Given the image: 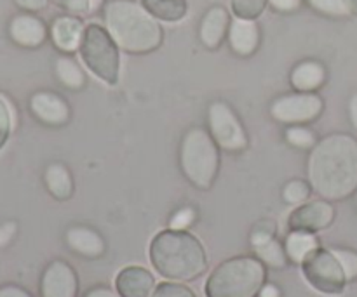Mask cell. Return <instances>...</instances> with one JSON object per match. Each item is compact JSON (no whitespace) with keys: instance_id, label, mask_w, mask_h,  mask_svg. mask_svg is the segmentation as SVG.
Listing matches in <instances>:
<instances>
[{"instance_id":"4316f807","label":"cell","mask_w":357,"mask_h":297,"mask_svg":"<svg viewBox=\"0 0 357 297\" xmlns=\"http://www.w3.org/2000/svg\"><path fill=\"white\" fill-rule=\"evenodd\" d=\"M286 139H288L289 145L296 146V148H303V150L314 148V146L317 145L314 132L310 131V129L300 127V125H296V127H289L288 131H286Z\"/></svg>"},{"instance_id":"8992f818","label":"cell","mask_w":357,"mask_h":297,"mask_svg":"<svg viewBox=\"0 0 357 297\" xmlns=\"http://www.w3.org/2000/svg\"><path fill=\"white\" fill-rule=\"evenodd\" d=\"M80 58L84 65L100 80L108 86L119 82L121 72V56H119L117 42L112 38L108 30L100 24H89L84 30L80 42Z\"/></svg>"},{"instance_id":"30bf717a","label":"cell","mask_w":357,"mask_h":297,"mask_svg":"<svg viewBox=\"0 0 357 297\" xmlns=\"http://www.w3.org/2000/svg\"><path fill=\"white\" fill-rule=\"evenodd\" d=\"M335 219V209L328 200H314L302 204L291 212L288 226L291 232L316 233L328 228Z\"/></svg>"},{"instance_id":"44dd1931","label":"cell","mask_w":357,"mask_h":297,"mask_svg":"<svg viewBox=\"0 0 357 297\" xmlns=\"http://www.w3.org/2000/svg\"><path fill=\"white\" fill-rule=\"evenodd\" d=\"M319 247L314 233L291 232L286 239V254L296 264H302Z\"/></svg>"},{"instance_id":"4dcf8cb0","label":"cell","mask_w":357,"mask_h":297,"mask_svg":"<svg viewBox=\"0 0 357 297\" xmlns=\"http://www.w3.org/2000/svg\"><path fill=\"white\" fill-rule=\"evenodd\" d=\"M150 297H195V294L190 289L185 287V285L164 282V284H160L159 287L152 292Z\"/></svg>"},{"instance_id":"e0dca14e","label":"cell","mask_w":357,"mask_h":297,"mask_svg":"<svg viewBox=\"0 0 357 297\" xmlns=\"http://www.w3.org/2000/svg\"><path fill=\"white\" fill-rule=\"evenodd\" d=\"M84 30L86 28H82V23L75 17H59L52 24V38L59 49L72 52L80 47Z\"/></svg>"},{"instance_id":"603a6c76","label":"cell","mask_w":357,"mask_h":297,"mask_svg":"<svg viewBox=\"0 0 357 297\" xmlns=\"http://www.w3.org/2000/svg\"><path fill=\"white\" fill-rule=\"evenodd\" d=\"M255 250H257L258 259L264 264H267V266L279 268L281 270V268H284L288 264L289 257L286 254V249H282V246L275 239L260 243V246L255 247Z\"/></svg>"},{"instance_id":"d4e9b609","label":"cell","mask_w":357,"mask_h":297,"mask_svg":"<svg viewBox=\"0 0 357 297\" xmlns=\"http://www.w3.org/2000/svg\"><path fill=\"white\" fill-rule=\"evenodd\" d=\"M267 0H232V9L237 17L243 19H255L265 9Z\"/></svg>"},{"instance_id":"83f0119b","label":"cell","mask_w":357,"mask_h":297,"mask_svg":"<svg viewBox=\"0 0 357 297\" xmlns=\"http://www.w3.org/2000/svg\"><path fill=\"white\" fill-rule=\"evenodd\" d=\"M331 252L335 254V257H337L338 263H340L347 282L357 278V254L352 252V250H344V249H335L331 250Z\"/></svg>"},{"instance_id":"ffe728a7","label":"cell","mask_w":357,"mask_h":297,"mask_svg":"<svg viewBox=\"0 0 357 297\" xmlns=\"http://www.w3.org/2000/svg\"><path fill=\"white\" fill-rule=\"evenodd\" d=\"M326 73L319 63L305 61L296 66L291 73V83L298 93H312L314 89L323 86Z\"/></svg>"},{"instance_id":"cb8c5ba5","label":"cell","mask_w":357,"mask_h":297,"mask_svg":"<svg viewBox=\"0 0 357 297\" xmlns=\"http://www.w3.org/2000/svg\"><path fill=\"white\" fill-rule=\"evenodd\" d=\"M56 73H58V79L65 83L70 89H80L86 82L84 79L82 70L79 68L75 61L68 58H59L58 63H56Z\"/></svg>"},{"instance_id":"277c9868","label":"cell","mask_w":357,"mask_h":297,"mask_svg":"<svg viewBox=\"0 0 357 297\" xmlns=\"http://www.w3.org/2000/svg\"><path fill=\"white\" fill-rule=\"evenodd\" d=\"M265 264L257 257H234L218 264L208 282V297H257L265 285Z\"/></svg>"},{"instance_id":"60d3db41","label":"cell","mask_w":357,"mask_h":297,"mask_svg":"<svg viewBox=\"0 0 357 297\" xmlns=\"http://www.w3.org/2000/svg\"><path fill=\"white\" fill-rule=\"evenodd\" d=\"M100 2H101V0H89V10L96 9V7L100 6Z\"/></svg>"},{"instance_id":"e575fe53","label":"cell","mask_w":357,"mask_h":297,"mask_svg":"<svg viewBox=\"0 0 357 297\" xmlns=\"http://www.w3.org/2000/svg\"><path fill=\"white\" fill-rule=\"evenodd\" d=\"M279 10H295L300 6V0H268Z\"/></svg>"},{"instance_id":"f546056e","label":"cell","mask_w":357,"mask_h":297,"mask_svg":"<svg viewBox=\"0 0 357 297\" xmlns=\"http://www.w3.org/2000/svg\"><path fill=\"white\" fill-rule=\"evenodd\" d=\"M310 6L331 16H345L351 13L347 0H309Z\"/></svg>"},{"instance_id":"ba28073f","label":"cell","mask_w":357,"mask_h":297,"mask_svg":"<svg viewBox=\"0 0 357 297\" xmlns=\"http://www.w3.org/2000/svg\"><path fill=\"white\" fill-rule=\"evenodd\" d=\"M209 134L216 141V145L229 152H241L248 146L246 131L241 125L239 118L227 103L216 101L209 106Z\"/></svg>"},{"instance_id":"5bb4252c","label":"cell","mask_w":357,"mask_h":297,"mask_svg":"<svg viewBox=\"0 0 357 297\" xmlns=\"http://www.w3.org/2000/svg\"><path fill=\"white\" fill-rule=\"evenodd\" d=\"M66 243L73 252L84 257H100L105 252V240L87 226H72L66 232Z\"/></svg>"},{"instance_id":"ac0fdd59","label":"cell","mask_w":357,"mask_h":297,"mask_svg":"<svg viewBox=\"0 0 357 297\" xmlns=\"http://www.w3.org/2000/svg\"><path fill=\"white\" fill-rule=\"evenodd\" d=\"M227 26H229V14L222 7H213L202 19L201 38L208 47H218L223 40Z\"/></svg>"},{"instance_id":"9a60e30c","label":"cell","mask_w":357,"mask_h":297,"mask_svg":"<svg viewBox=\"0 0 357 297\" xmlns=\"http://www.w3.org/2000/svg\"><path fill=\"white\" fill-rule=\"evenodd\" d=\"M9 33L16 44L23 47H37L45 38V26L33 16L21 14L13 19L9 26Z\"/></svg>"},{"instance_id":"d6986e66","label":"cell","mask_w":357,"mask_h":297,"mask_svg":"<svg viewBox=\"0 0 357 297\" xmlns=\"http://www.w3.org/2000/svg\"><path fill=\"white\" fill-rule=\"evenodd\" d=\"M45 186L56 200H68L73 195V179L63 163H51L44 174Z\"/></svg>"},{"instance_id":"2e32d148","label":"cell","mask_w":357,"mask_h":297,"mask_svg":"<svg viewBox=\"0 0 357 297\" xmlns=\"http://www.w3.org/2000/svg\"><path fill=\"white\" fill-rule=\"evenodd\" d=\"M230 45L241 56H248L258 45V26L253 19L236 17L230 24Z\"/></svg>"},{"instance_id":"74e56055","label":"cell","mask_w":357,"mask_h":297,"mask_svg":"<svg viewBox=\"0 0 357 297\" xmlns=\"http://www.w3.org/2000/svg\"><path fill=\"white\" fill-rule=\"evenodd\" d=\"M260 297H281V291L272 284L264 285L260 291Z\"/></svg>"},{"instance_id":"1f68e13d","label":"cell","mask_w":357,"mask_h":297,"mask_svg":"<svg viewBox=\"0 0 357 297\" xmlns=\"http://www.w3.org/2000/svg\"><path fill=\"white\" fill-rule=\"evenodd\" d=\"M194 219H195L194 209L190 207L181 209V211H178L176 214L173 216V219H171V230H187L188 226L194 223Z\"/></svg>"},{"instance_id":"484cf974","label":"cell","mask_w":357,"mask_h":297,"mask_svg":"<svg viewBox=\"0 0 357 297\" xmlns=\"http://www.w3.org/2000/svg\"><path fill=\"white\" fill-rule=\"evenodd\" d=\"M309 195H310V186L305 183V181H300V179L289 181V183L284 186V190H282V197H284V200L291 205L303 204V202L309 198Z\"/></svg>"},{"instance_id":"5b68a950","label":"cell","mask_w":357,"mask_h":297,"mask_svg":"<svg viewBox=\"0 0 357 297\" xmlns=\"http://www.w3.org/2000/svg\"><path fill=\"white\" fill-rule=\"evenodd\" d=\"M180 166L185 177L201 190H209L220 170L218 145L208 131L194 127L185 134L180 148Z\"/></svg>"},{"instance_id":"52a82bcc","label":"cell","mask_w":357,"mask_h":297,"mask_svg":"<svg viewBox=\"0 0 357 297\" xmlns=\"http://www.w3.org/2000/svg\"><path fill=\"white\" fill-rule=\"evenodd\" d=\"M302 271L305 280L323 294H340L347 282L335 254L319 247L303 261Z\"/></svg>"},{"instance_id":"4fadbf2b","label":"cell","mask_w":357,"mask_h":297,"mask_svg":"<svg viewBox=\"0 0 357 297\" xmlns=\"http://www.w3.org/2000/svg\"><path fill=\"white\" fill-rule=\"evenodd\" d=\"M155 278L142 266H128L115 278V289L121 297H150Z\"/></svg>"},{"instance_id":"7a4b0ae2","label":"cell","mask_w":357,"mask_h":297,"mask_svg":"<svg viewBox=\"0 0 357 297\" xmlns=\"http://www.w3.org/2000/svg\"><path fill=\"white\" fill-rule=\"evenodd\" d=\"M153 268L174 282H190L208 268V254L202 243L185 230L160 232L150 243Z\"/></svg>"},{"instance_id":"b9f144b4","label":"cell","mask_w":357,"mask_h":297,"mask_svg":"<svg viewBox=\"0 0 357 297\" xmlns=\"http://www.w3.org/2000/svg\"><path fill=\"white\" fill-rule=\"evenodd\" d=\"M347 3H349V9L357 10V0H347Z\"/></svg>"},{"instance_id":"3957f363","label":"cell","mask_w":357,"mask_h":297,"mask_svg":"<svg viewBox=\"0 0 357 297\" xmlns=\"http://www.w3.org/2000/svg\"><path fill=\"white\" fill-rule=\"evenodd\" d=\"M105 24L119 47L128 52L153 51L162 40L155 17L132 0H110L105 6Z\"/></svg>"},{"instance_id":"f35d334b","label":"cell","mask_w":357,"mask_h":297,"mask_svg":"<svg viewBox=\"0 0 357 297\" xmlns=\"http://www.w3.org/2000/svg\"><path fill=\"white\" fill-rule=\"evenodd\" d=\"M17 3L23 7H26V9H42V7L45 6V0H17Z\"/></svg>"},{"instance_id":"7402d4cb","label":"cell","mask_w":357,"mask_h":297,"mask_svg":"<svg viewBox=\"0 0 357 297\" xmlns=\"http://www.w3.org/2000/svg\"><path fill=\"white\" fill-rule=\"evenodd\" d=\"M142 6L152 14L155 19L174 23L187 14L185 0H142Z\"/></svg>"},{"instance_id":"ab89813d","label":"cell","mask_w":357,"mask_h":297,"mask_svg":"<svg viewBox=\"0 0 357 297\" xmlns=\"http://www.w3.org/2000/svg\"><path fill=\"white\" fill-rule=\"evenodd\" d=\"M349 110H351V120L352 124L356 125L357 129V96H354L351 99V106H349Z\"/></svg>"},{"instance_id":"836d02e7","label":"cell","mask_w":357,"mask_h":297,"mask_svg":"<svg viewBox=\"0 0 357 297\" xmlns=\"http://www.w3.org/2000/svg\"><path fill=\"white\" fill-rule=\"evenodd\" d=\"M0 297H31V294L17 285H3L0 287Z\"/></svg>"},{"instance_id":"9c48e42d","label":"cell","mask_w":357,"mask_h":297,"mask_svg":"<svg viewBox=\"0 0 357 297\" xmlns=\"http://www.w3.org/2000/svg\"><path fill=\"white\" fill-rule=\"evenodd\" d=\"M323 111V99L314 93H296L274 101L271 113L284 124H305L316 120Z\"/></svg>"},{"instance_id":"8fae6325","label":"cell","mask_w":357,"mask_h":297,"mask_svg":"<svg viewBox=\"0 0 357 297\" xmlns=\"http://www.w3.org/2000/svg\"><path fill=\"white\" fill-rule=\"evenodd\" d=\"M79 292V280L65 261H52L44 270L40 278V296L42 297H77Z\"/></svg>"},{"instance_id":"d6a6232c","label":"cell","mask_w":357,"mask_h":297,"mask_svg":"<svg viewBox=\"0 0 357 297\" xmlns=\"http://www.w3.org/2000/svg\"><path fill=\"white\" fill-rule=\"evenodd\" d=\"M52 2L65 7V9L73 10V13H84V10H89V0H52Z\"/></svg>"},{"instance_id":"7c38bea8","label":"cell","mask_w":357,"mask_h":297,"mask_svg":"<svg viewBox=\"0 0 357 297\" xmlns=\"http://www.w3.org/2000/svg\"><path fill=\"white\" fill-rule=\"evenodd\" d=\"M30 110L47 125H63L70 118L68 104L54 93H35L30 99Z\"/></svg>"},{"instance_id":"6da1fadb","label":"cell","mask_w":357,"mask_h":297,"mask_svg":"<svg viewBox=\"0 0 357 297\" xmlns=\"http://www.w3.org/2000/svg\"><path fill=\"white\" fill-rule=\"evenodd\" d=\"M314 191L326 200H342L357 188V141L347 134H333L314 146L309 160Z\"/></svg>"},{"instance_id":"8d00e7d4","label":"cell","mask_w":357,"mask_h":297,"mask_svg":"<svg viewBox=\"0 0 357 297\" xmlns=\"http://www.w3.org/2000/svg\"><path fill=\"white\" fill-rule=\"evenodd\" d=\"M13 233H14L13 223H7V225H3L2 228H0V246H3L6 242H9L10 236H13Z\"/></svg>"},{"instance_id":"f1b7e54d","label":"cell","mask_w":357,"mask_h":297,"mask_svg":"<svg viewBox=\"0 0 357 297\" xmlns=\"http://www.w3.org/2000/svg\"><path fill=\"white\" fill-rule=\"evenodd\" d=\"M14 125V117H13V111H10L9 103L7 99H3L0 96V150L3 148V145L7 143L10 134V129Z\"/></svg>"},{"instance_id":"d590c367","label":"cell","mask_w":357,"mask_h":297,"mask_svg":"<svg viewBox=\"0 0 357 297\" xmlns=\"http://www.w3.org/2000/svg\"><path fill=\"white\" fill-rule=\"evenodd\" d=\"M84 297H121V296H119V292H114L108 287H96V289H91V291Z\"/></svg>"}]
</instances>
